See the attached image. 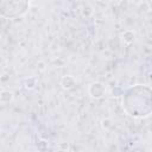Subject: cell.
Masks as SVG:
<instances>
[{
  "label": "cell",
  "instance_id": "cell-1",
  "mask_svg": "<svg viewBox=\"0 0 152 152\" xmlns=\"http://www.w3.org/2000/svg\"><path fill=\"white\" fill-rule=\"evenodd\" d=\"M121 106L132 118L144 119L152 114V88L146 84H135L127 88L121 95Z\"/></svg>",
  "mask_w": 152,
  "mask_h": 152
},
{
  "label": "cell",
  "instance_id": "cell-2",
  "mask_svg": "<svg viewBox=\"0 0 152 152\" xmlns=\"http://www.w3.org/2000/svg\"><path fill=\"white\" fill-rule=\"evenodd\" d=\"M30 8V2L25 0H2L0 2V13L4 18L15 19L23 17Z\"/></svg>",
  "mask_w": 152,
  "mask_h": 152
},
{
  "label": "cell",
  "instance_id": "cell-3",
  "mask_svg": "<svg viewBox=\"0 0 152 152\" xmlns=\"http://www.w3.org/2000/svg\"><path fill=\"white\" fill-rule=\"evenodd\" d=\"M88 93L93 99H101L106 93V87L101 82H93L88 88Z\"/></svg>",
  "mask_w": 152,
  "mask_h": 152
},
{
  "label": "cell",
  "instance_id": "cell-4",
  "mask_svg": "<svg viewBox=\"0 0 152 152\" xmlns=\"http://www.w3.org/2000/svg\"><path fill=\"white\" fill-rule=\"evenodd\" d=\"M61 87L64 90H71L76 87V80L71 75H65L61 78Z\"/></svg>",
  "mask_w": 152,
  "mask_h": 152
},
{
  "label": "cell",
  "instance_id": "cell-5",
  "mask_svg": "<svg viewBox=\"0 0 152 152\" xmlns=\"http://www.w3.org/2000/svg\"><path fill=\"white\" fill-rule=\"evenodd\" d=\"M13 100V93L10 90H2L0 93V101L1 103H10Z\"/></svg>",
  "mask_w": 152,
  "mask_h": 152
},
{
  "label": "cell",
  "instance_id": "cell-6",
  "mask_svg": "<svg viewBox=\"0 0 152 152\" xmlns=\"http://www.w3.org/2000/svg\"><path fill=\"white\" fill-rule=\"evenodd\" d=\"M36 147H37L38 152H46L48 148H49V144H48L46 140H39L36 144Z\"/></svg>",
  "mask_w": 152,
  "mask_h": 152
},
{
  "label": "cell",
  "instance_id": "cell-7",
  "mask_svg": "<svg viewBox=\"0 0 152 152\" xmlns=\"http://www.w3.org/2000/svg\"><path fill=\"white\" fill-rule=\"evenodd\" d=\"M37 86V78L36 77H28L25 80V87L27 89H33Z\"/></svg>",
  "mask_w": 152,
  "mask_h": 152
},
{
  "label": "cell",
  "instance_id": "cell-8",
  "mask_svg": "<svg viewBox=\"0 0 152 152\" xmlns=\"http://www.w3.org/2000/svg\"><path fill=\"white\" fill-rule=\"evenodd\" d=\"M122 39L126 42V43H132L133 42V39H134V33L132 32V31H125L124 33H122Z\"/></svg>",
  "mask_w": 152,
  "mask_h": 152
},
{
  "label": "cell",
  "instance_id": "cell-9",
  "mask_svg": "<svg viewBox=\"0 0 152 152\" xmlns=\"http://www.w3.org/2000/svg\"><path fill=\"white\" fill-rule=\"evenodd\" d=\"M102 126H103V128H110L112 127V121L109 119H104L102 121Z\"/></svg>",
  "mask_w": 152,
  "mask_h": 152
}]
</instances>
